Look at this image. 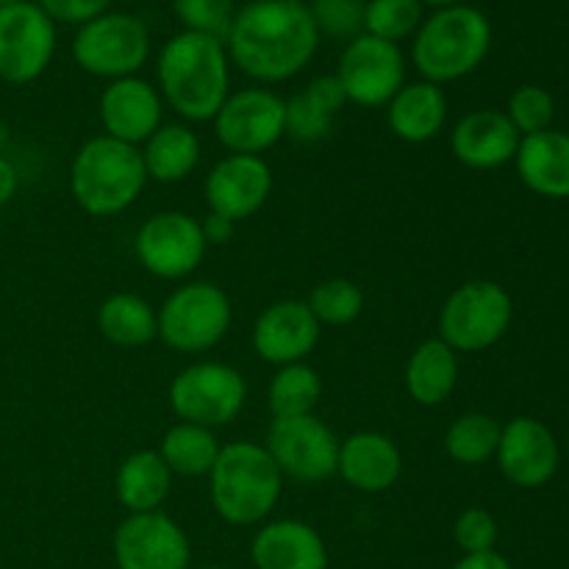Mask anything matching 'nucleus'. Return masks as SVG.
<instances>
[{
    "instance_id": "1",
    "label": "nucleus",
    "mask_w": 569,
    "mask_h": 569,
    "mask_svg": "<svg viewBox=\"0 0 569 569\" xmlns=\"http://www.w3.org/2000/svg\"><path fill=\"white\" fill-rule=\"evenodd\" d=\"M317 48L320 31L309 6L287 0L242 6L226 37L231 64L261 83H281L303 72Z\"/></svg>"
},
{
    "instance_id": "2",
    "label": "nucleus",
    "mask_w": 569,
    "mask_h": 569,
    "mask_svg": "<svg viewBox=\"0 0 569 569\" xmlns=\"http://www.w3.org/2000/svg\"><path fill=\"white\" fill-rule=\"evenodd\" d=\"M159 94L178 117L211 122L231 94V59L226 42L206 33L181 31L161 48L156 61Z\"/></svg>"
},
{
    "instance_id": "3",
    "label": "nucleus",
    "mask_w": 569,
    "mask_h": 569,
    "mask_svg": "<svg viewBox=\"0 0 569 569\" xmlns=\"http://www.w3.org/2000/svg\"><path fill=\"white\" fill-rule=\"evenodd\" d=\"M281 492L283 476L264 445L253 439L222 445L209 472V498L222 522L259 526L276 511Z\"/></svg>"
},
{
    "instance_id": "4",
    "label": "nucleus",
    "mask_w": 569,
    "mask_h": 569,
    "mask_svg": "<svg viewBox=\"0 0 569 569\" xmlns=\"http://www.w3.org/2000/svg\"><path fill=\"white\" fill-rule=\"evenodd\" d=\"M148 183L142 150L106 133L87 139L72 156L70 192L89 217H117L131 209Z\"/></svg>"
},
{
    "instance_id": "5",
    "label": "nucleus",
    "mask_w": 569,
    "mask_h": 569,
    "mask_svg": "<svg viewBox=\"0 0 569 569\" xmlns=\"http://www.w3.org/2000/svg\"><path fill=\"white\" fill-rule=\"evenodd\" d=\"M492 48V26L487 14L472 6L437 9L417 28L411 44V61L422 81L437 87L453 83L476 72Z\"/></svg>"
},
{
    "instance_id": "6",
    "label": "nucleus",
    "mask_w": 569,
    "mask_h": 569,
    "mask_svg": "<svg viewBox=\"0 0 569 569\" xmlns=\"http://www.w3.org/2000/svg\"><path fill=\"white\" fill-rule=\"evenodd\" d=\"M231 298L211 281H189L172 289L156 311L161 342L187 356L217 348L231 331Z\"/></svg>"
},
{
    "instance_id": "7",
    "label": "nucleus",
    "mask_w": 569,
    "mask_h": 569,
    "mask_svg": "<svg viewBox=\"0 0 569 569\" xmlns=\"http://www.w3.org/2000/svg\"><path fill=\"white\" fill-rule=\"evenodd\" d=\"M511 317V295L498 281L476 278L453 289L439 309V339L456 353H481L506 337Z\"/></svg>"
},
{
    "instance_id": "8",
    "label": "nucleus",
    "mask_w": 569,
    "mask_h": 569,
    "mask_svg": "<svg viewBox=\"0 0 569 569\" xmlns=\"http://www.w3.org/2000/svg\"><path fill=\"white\" fill-rule=\"evenodd\" d=\"M170 409L181 422L203 428L231 426L248 403V381L226 361H194L170 381Z\"/></svg>"
},
{
    "instance_id": "9",
    "label": "nucleus",
    "mask_w": 569,
    "mask_h": 569,
    "mask_svg": "<svg viewBox=\"0 0 569 569\" xmlns=\"http://www.w3.org/2000/svg\"><path fill=\"white\" fill-rule=\"evenodd\" d=\"M150 56V33L144 22L122 11H106L78 26L72 59L83 72L106 81L137 76Z\"/></svg>"
},
{
    "instance_id": "10",
    "label": "nucleus",
    "mask_w": 569,
    "mask_h": 569,
    "mask_svg": "<svg viewBox=\"0 0 569 569\" xmlns=\"http://www.w3.org/2000/svg\"><path fill=\"white\" fill-rule=\"evenodd\" d=\"M264 448L289 481L322 483L337 476L339 439L317 415L272 417Z\"/></svg>"
},
{
    "instance_id": "11",
    "label": "nucleus",
    "mask_w": 569,
    "mask_h": 569,
    "mask_svg": "<svg viewBox=\"0 0 569 569\" xmlns=\"http://www.w3.org/2000/svg\"><path fill=\"white\" fill-rule=\"evenodd\" d=\"M203 228L187 211H159L137 228L133 253L144 272L161 281H183L206 259Z\"/></svg>"
},
{
    "instance_id": "12",
    "label": "nucleus",
    "mask_w": 569,
    "mask_h": 569,
    "mask_svg": "<svg viewBox=\"0 0 569 569\" xmlns=\"http://www.w3.org/2000/svg\"><path fill=\"white\" fill-rule=\"evenodd\" d=\"M211 122L228 153L261 156L287 137V100L264 87L239 89L228 94Z\"/></svg>"
},
{
    "instance_id": "13",
    "label": "nucleus",
    "mask_w": 569,
    "mask_h": 569,
    "mask_svg": "<svg viewBox=\"0 0 569 569\" xmlns=\"http://www.w3.org/2000/svg\"><path fill=\"white\" fill-rule=\"evenodd\" d=\"M56 53V22L37 3L0 9V81L26 87L50 67Z\"/></svg>"
},
{
    "instance_id": "14",
    "label": "nucleus",
    "mask_w": 569,
    "mask_h": 569,
    "mask_svg": "<svg viewBox=\"0 0 569 569\" xmlns=\"http://www.w3.org/2000/svg\"><path fill=\"white\" fill-rule=\"evenodd\" d=\"M337 78L348 94V103L381 109L406 83V59L395 42L359 33L342 50Z\"/></svg>"
},
{
    "instance_id": "15",
    "label": "nucleus",
    "mask_w": 569,
    "mask_h": 569,
    "mask_svg": "<svg viewBox=\"0 0 569 569\" xmlns=\"http://www.w3.org/2000/svg\"><path fill=\"white\" fill-rule=\"evenodd\" d=\"M111 548L117 569H189L192 565L187 531L164 511L128 515L117 526Z\"/></svg>"
},
{
    "instance_id": "16",
    "label": "nucleus",
    "mask_w": 569,
    "mask_h": 569,
    "mask_svg": "<svg viewBox=\"0 0 569 569\" xmlns=\"http://www.w3.org/2000/svg\"><path fill=\"white\" fill-rule=\"evenodd\" d=\"M272 194V170L261 156L228 153L209 170L203 198L209 211L242 222L259 214Z\"/></svg>"
},
{
    "instance_id": "17",
    "label": "nucleus",
    "mask_w": 569,
    "mask_h": 569,
    "mask_svg": "<svg viewBox=\"0 0 569 569\" xmlns=\"http://www.w3.org/2000/svg\"><path fill=\"white\" fill-rule=\"evenodd\" d=\"M322 326L306 300H278L267 306L253 322L250 342L253 353L272 367L300 365L320 342Z\"/></svg>"
},
{
    "instance_id": "18",
    "label": "nucleus",
    "mask_w": 569,
    "mask_h": 569,
    "mask_svg": "<svg viewBox=\"0 0 569 569\" xmlns=\"http://www.w3.org/2000/svg\"><path fill=\"white\" fill-rule=\"evenodd\" d=\"M500 472L520 489H539L559 470V442L545 422L533 417H515L503 426L498 442Z\"/></svg>"
},
{
    "instance_id": "19",
    "label": "nucleus",
    "mask_w": 569,
    "mask_h": 569,
    "mask_svg": "<svg viewBox=\"0 0 569 569\" xmlns=\"http://www.w3.org/2000/svg\"><path fill=\"white\" fill-rule=\"evenodd\" d=\"M98 114L106 128V137L139 148L159 131L164 100H161L159 89L144 78H117V81H109V87L100 94Z\"/></svg>"
},
{
    "instance_id": "20",
    "label": "nucleus",
    "mask_w": 569,
    "mask_h": 569,
    "mask_svg": "<svg viewBox=\"0 0 569 569\" xmlns=\"http://www.w3.org/2000/svg\"><path fill=\"white\" fill-rule=\"evenodd\" d=\"M403 472V453L392 437L381 431H359L339 439L337 476L365 495L389 492Z\"/></svg>"
},
{
    "instance_id": "21",
    "label": "nucleus",
    "mask_w": 569,
    "mask_h": 569,
    "mask_svg": "<svg viewBox=\"0 0 569 569\" xmlns=\"http://www.w3.org/2000/svg\"><path fill=\"white\" fill-rule=\"evenodd\" d=\"M520 139L506 111L476 109L450 131V153L470 170H495L515 161Z\"/></svg>"
},
{
    "instance_id": "22",
    "label": "nucleus",
    "mask_w": 569,
    "mask_h": 569,
    "mask_svg": "<svg viewBox=\"0 0 569 569\" xmlns=\"http://www.w3.org/2000/svg\"><path fill=\"white\" fill-rule=\"evenodd\" d=\"M256 569H328V545L303 520H272L250 542Z\"/></svg>"
},
{
    "instance_id": "23",
    "label": "nucleus",
    "mask_w": 569,
    "mask_h": 569,
    "mask_svg": "<svg viewBox=\"0 0 569 569\" xmlns=\"http://www.w3.org/2000/svg\"><path fill=\"white\" fill-rule=\"evenodd\" d=\"M515 164L531 192L553 200L569 198V133L548 128L522 137Z\"/></svg>"
},
{
    "instance_id": "24",
    "label": "nucleus",
    "mask_w": 569,
    "mask_h": 569,
    "mask_svg": "<svg viewBox=\"0 0 569 569\" xmlns=\"http://www.w3.org/2000/svg\"><path fill=\"white\" fill-rule=\"evenodd\" d=\"M387 126L398 139L409 144H426L442 133L448 122L445 89L431 81L403 83L387 106Z\"/></svg>"
},
{
    "instance_id": "25",
    "label": "nucleus",
    "mask_w": 569,
    "mask_h": 569,
    "mask_svg": "<svg viewBox=\"0 0 569 569\" xmlns=\"http://www.w3.org/2000/svg\"><path fill=\"white\" fill-rule=\"evenodd\" d=\"M403 381L417 406H442L459 387V353L439 337L426 339L411 350Z\"/></svg>"
},
{
    "instance_id": "26",
    "label": "nucleus",
    "mask_w": 569,
    "mask_h": 569,
    "mask_svg": "<svg viewBox=\"0 0 569 569\" xmlns=\"http://www.w3.org/2000/svg\"><path fill=\"white\" fill-rule=\"evenodd\" d=\"M172 492V472L159 450H137L126 456L114 472V495L128 515L161 511Z\"/></svg>"
},
{
    "instance_id": "27",
    "label": "nucleus",
    "mask_w": 569,
    "mask_h": 569,
    "mask_svg": "<svg viewBox=\"0 0 569 569\" xmlns=\"http://www.w3.org/2000/svg\"><path fill=\"white\" fill-rule=\"evenodd\" d=\"M148 181L181 183L192 176L200 161V139L183 122H161L159 131L142 144Z\"/></svg>"
},
{
    "instance_id": "28",
    "label": "nucleus",
    "mask_w": 569,
    "mask_h": 569,
    "mask_svg": "<svg viewBox=\"0 0 569 569\" xmlns=\"http://www.w3.org/2000/svg\"><path fill=\"white\" fill-rule=\"evenodd\" d=\"M98 331L117 348H144L159 337L156 309L142 295H109L98 309Z\"/></svg>"
},
{
    "instance_id": "29",
    "label": "nucleus",
    "mask_w": 569,
    "mask_h": 569,
    "mask_svg": "<svg viewBox=\"0 0 569 569\" xmlns=\"http://www.w3.org/2000/svg\"><path fill=\"white\" fill-rule=\"evenodd\" d=\"M220 439L211 428L192 426V422H176L164 431L159 442V456L170 467L172 476L181 478H209L217 456H220Z\"/></svg>"
},
{
    "instance_id": "30",
    "label": "nucleus",
    "mask_w": 569,
    "mask_h": 569,
    "mask_svg": "<svg viewBox=\"0 0 569 569\" xmlns=\"http://www.w3.org/2000/svg\"><path fill=\"white\" fill-rule=\"evenodd\" d=\"M500 426L492 415L483 411H467L456 417L445 431V453L465 467H478L483 461L495 459L500 442Z\"/></svg>"
},
{
    "instance_id": "31",
    "label": "nucleus",
    "mask_w": 569,
    "mask_h": 569,
    "mask_svg": "<svg viewBox=\"0 0 569 569\" xmlns=\"http://www.w3.org/2000/svg\"><path fill=\"white\" fill-rule=\"evenodd\" d=\"M322 398V378L311 365L278 367L267 387V406L272 417H303L315 415L317 403Z\"/></svg>"
},
{
    "instance_id": "32",
    "label": "nucleus",
    "mask_w": 569,
    "mask_h": 569,
    "mask_svg": "<svg viewBox=\"0 0 569 569\" xmlns=\"http://www.w3.org/2000/svg\"><path fill=\"white\" fill-rule=\"evenodd\" d=\"M306 306H309L320 326L342 328L361 317V311H365V292H361L359 283L348 281V278H328V281L317 283L311 289Z\"/></svg>"
},
{
    "instance_id": "33",
    "label": "nucleus",
    "mask_w": 569,
    "mask_h": 569,
    "mask_svg": "<svg viewBox=\"0 0 569 569\" xmlns=\"http://www.w3.org/2000/svg\"><path fill=\"white\" fill-rule=\"evenodd\" d=\"M422 26L420 0H367L365 3V33L395 42L409 39Z\"/></svg>"
},
{
    "instance_id": "34",
    "label": "nucleus",
    "mask_w": 569,
    "mask_h": 569,
    "mask_svg": "<svg viewBox=\"0 0 569 569\" xmlns=\"http://www.w3.org/2000/svg\"><path fill=\"white\" fill-rule=\"evenodd\" d=\"M506 117H509L511 126L517 128L520 137H531V133L548 131V128L553 126L556 100L545 87L526 83V87H520L509 98Z\"/></svg>"
},
{
    "instance_id": "35",
    "label": "nucleus",
    "mask_w": 569,
    "mask_h": 569,
    "mask_svg": "<svg viewBox=\"0 0 569 569\" xmlns=\"http://www.w3.org/2000/svg\"><path fill=\"white\" fill-rule=\"evenodd\" d=\"M172 11L181 20L183 31L206 33V37H217L222 42L237 17L233 0H172Z\"/></svg>"
},
{
    "instance_id": "36",
    "label": "nucleus",
    "mask_w": 569,
    "mask_h": 569,
    "mask_svg": "<svg viewBox=\"0 0 569 569\" xmlns=\"http://www.w3.org/2000/svg\"><path fill=\"white\" fill-rule=\"evenodd\" d=\"M317 31L337 39H353L365 33V0H315L309 6Z\"/></svg>"
},
{
    "instance_id": "37",
    "label": "nucleus",
    "mask_w": 569,
    "mask_h": 569,
    "mask_svg": "<svg viewBox=\"0 0 569 569\" xmlns=\"http://www.w3.org/2000/svg\"><path fill=\"white\" fill-rule=\"evenodd\" d=\"M333 117L322 111L306 92L287 100V137L295 142H320L331 133Z\"/></svg>"
},
{
    "instance_id": "38",
    "label": "nucleus",
    "mask_w": 569,
    "mask_h": 569,
    "mask_svg": "<svg viewBox=\"0 0 569 569\" xmlns=\"http://www.w3.org/2000/svg\"><path fill=\"white\" fill-rule=\"evenodd\" d=\"M500 537L498 520H495L492 511L487 509H465L453 522V542L459 545L467 553H487V550H495Z\"/></svg>"
},
{
    "instance_id": "39",
    "label": "nucleus",
    "mask_w": 569,
    "mask_h": 569,
    "mask_svg": "<svg viewBox=\"0 0 569 569\" xmlns=\"http://www.w3.org/2000/svg\"><path fill=\"white\" fill-rule=\"evenodd\" d=\"M39 9L53 22H67V26H83L94 17L106 14L111 0H37Z\"/></svg>"
},
{
    "instance_id": "40",
    "label": "nucleus",
    "mask_w": 569,
    "mask_h": 569,
    "mask_svg": "<svg viewBox=\"0 0 569 569\" xmlns=\"http://www.w3.org/2000/svg\"><path fill=\"white\" fill-rule=\"evenodd\" d=\"M306 94H309L311 100H315L317 106H320L322 111H328L331 117H337L339 111H342V106L348 103V94H345L342 83H339L337 72L333 76H320L315 78V81L309 83V87L303 89Z\"/></svg>"
},
{
    "instance_id": "41",
    "label": "nucleus",
    "mask_w": 569,
    "mask_h": 569,
    "mask_svg": "<svg viewBox=\"0 0 569 569\" xmlns=\"http://www.w3.org/2000/svg\"><path fill=\"white\" fill-rule=\"evenodd\" d=\"M200 228H203L206 244H228L233 233H237V222L222 214H214V211H209V217L200 222Z\"/></svg>"
},
{
    "instance_id": "42",
    "label": "nucleus",
    "mask_w": 569,
    "mask_h": 569,
    "mask_svg": "<svg viewBox=\"0 0 569 569\" xmlns=\"http://www.w3.org/2000/svg\"><path fill=\"white\" fill-rule=\"evenodd\" d=\"M453 569H511V565L498 550H487V553H467L465 559L456 561Z\"/></svg>"
},
{
    "instance_id": "43",
    "label": "nucleus",
    "mask_w": 569,
    "mask_h": 569,
    "mask_svg": "<svg viewBox=\"0 0 569 569\" xmlns=\"http://www.w3.org/2000/svg\"><path fill=\"white\" fill-rule=\"evenodd\" d=\"M17 187H20V176H17V167L11 164L6 156H0V206H6L11 198H14Z\"/></svg>"
},
{
    "instance_id": "44",
    "label": "nucleus",
    "mask_w": 569,
    "mask_h": 569,
    "mask_svg": "<svg viewBox=\"0 0 569 569\" xmlns=\"http://www.w3.org/2000/svg\"><path fill=\"white\" fill-rule=\"evenodd\" d=\"M422 6H433V9H448V6H459L461 0H420Z\"/></svg>"
},
{
    "instance_id": "45",
    "label": "nucleus",
    "mask_w": 569,
    "mask_h": 569,
    "mask_svg": "<svg viewBox=\"0 0 569 569\" xmlns=\"http://www.w3.org/2000/svg\"><path fill=\"white\" fill-rule=\"evenodd\" d=\"M11 3H20V0H0V9H3V6H11Z\"/></svg>"
},
{
    "instance_id": "46",
    "label": "nucleus",
    "mask_w": 569,
    "mask_h": 569,
    "mask_svg": "<svg viewBox=\"0 0 569 569\" xmlns=\"http://www.w3.org/2000/svg\"><path fill=\"white\" fill-rule=\"evenodd\" d=\"M287 3H306V0H287Z\"/></svg>"
},
{
    "instance_id": "47",
    "label": "nucleus",
    "mask_w": 569,
    "mask_h": 569,
    "mask_svg": "<svg viewBox=\"0 0 569 569\" xmlns=\"http://www.w3.org/2000/svg\"><path fill=\"white\" fill-rule=\"evenodd\" d=\"M200 569H226V567H200Z\"/></svg>"
},
{
    "instance_id": "48",
    "label": "nucleus",
    "mask_w": 569,
    "mask_h": 569,
    "mask_svg": "<svg viewBox=\"0 0 569 569\" xmlns=\"http://www.w3.org/2000/svg\"><path fill=\"white\" fill-rule=\"evenodd\" d=\"M567 453H569V437H567Z\"/></svg>"
}]
</instances>
